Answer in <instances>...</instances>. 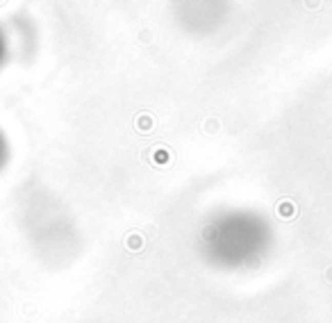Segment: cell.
Returning <instances> with one entry per match:
<instances>
[{"label":"cell","instance_id":"obj_1","mask_svg":"<svg viewBox=\"0 0 332 323\" xmlns=\"http://www.w3.org/2000/svg\"><path fill=\"white\" fill-rule=\"evenodd\" d=\"M7 160H9V146H7V139H5L3 130H0V171L5 168Z\"/></svg>","mask_w":332,"mask_h":323},{"label":"cell","instance_id":"obj_2","mask_svg":"<svg viewBox=\"0 0 332 323\" xmlns=\"http://www.w3.org/2000/svg\"><path fill=\"white\" fill-rule=\"evenodd\" d=\"M5 60H7V36L0 30V66L5 64Z\"/></svg>","mask_w":332,"mask_h":323}]
</instances>
